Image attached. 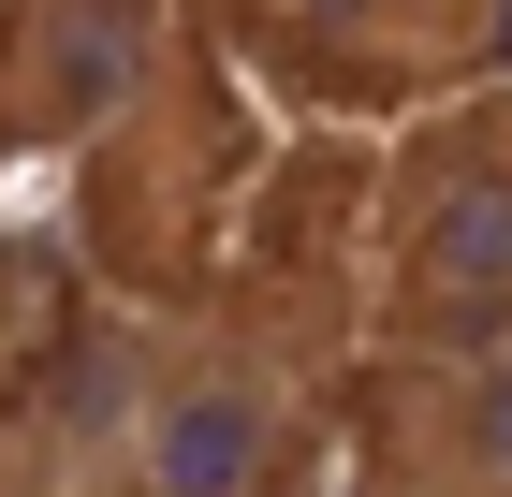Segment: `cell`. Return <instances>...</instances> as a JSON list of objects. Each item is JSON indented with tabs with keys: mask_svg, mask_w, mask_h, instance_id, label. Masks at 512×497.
Masks as SVG:
<instances>
[{
	"mask_svg": "<svg viewBox=\"0 0 512 497\" xmlns=\"http://www.w3.org/2000/svg\"><path fill=\"white\" fill-rule=\"evenodd\" d=\"M337 424H352L337 410V337L235 293V307H191V322H147L118 468L147 497H278Z\"/></svg>",
	"mask_w": 512,
	"mask_h": 497,
	"instance_id": "cell-1",
	"label": "cell"
},
{
	"mask_svg": "<svg viewBox=\"0 0 512 497\" xmlns=\"http://www.w3.org/2000/svg\"><path fill=\"white\" fill-rule=\"evenodd\" d=\"M0 337H15V322H0Z\"/></svg>",
	"mask_w": 512,
	"mask_h": 497,
	"instance_id": "cell-8",
	"label": "cell"
},
{
	"mask_svg": "<svg viewBox=\"0 0 512 497\" xmlns=\"http://www.w3.org/2000/svg\"><path fill=\"white\" fill-rule=\"evenodd\" d=\"M176 103L161 0H15L0 15V147H132Z\"/></svg>",
	"mask_w": 512,
	"mask_h": 497,
	"instance_id": "cell-3",
	"label": "cell"
},
{
	"mask_svg": "<svg viewBox=\"0 0 512 497\" xmlns=\"http://www.w3.org/2000/svg\"><path fill=\"white\" fill-rule=\"evenodd\" d=\"M278 497H395V468H381V439H366V424H337V439H322Z\"/></svg>",
	"mask_w": 512,
	"mask_h": 497,
	"instance_id": "cell-6",
	"label": "cell"
},
{
	"mask_svg": "<svg viewBox=\"0 0 512 497\" xmlns=\"http://www.w3.org/2000/svg\"><path fill=\"white\" fill-rule=\"evenodd\" d=\"M30 497H147L132 468H74V483H30Z\"/></svg>",
	"mask_w": 512,
	"mask_h": 497,
	"instance_id": "cell-7",
	"label": "cell"
},
{
	"mask_svg": "<svg viewBox=\"0 0 512 497\" xmlns=\"http://www.w3.org/2000/svg\"><path fill=\"white\" fill-rule=\"evenodd\" d=\"M220 15L264 44L278 74H308V88H366V103L469 74V44H483V0H220Z\"/></svg>",
	"mask_w": 512,
	"mask_h": 497,
	"instance_id": "cell-4",
	"label": "cell"
},
{
	"mask_svg": "<svg viewBox=\"0 0 512 497\" xmlns=\"http://www.w3.org/2000/svg\"><path fill=\"white\" fill-rule=\"evenodd\" d=\"M366 293H381L395 366L512 337V103H469V117L395 147L381 234H366Z\"/></svg>",
	"mask_w": 512,
	"mask_h": 497,
	"instance_id": "cell-2",
	"label": "cell"
},
{
	"mask_svg": "<svg viewBox=\"0 0 512 497\" xmlns=\"http://www.w3.org/2000/svg\"><path fill=\"white\" fill-rule=\"evenodd\" d=\"M352 424L381 439L395 497H512V337L439 351V366H381V395Z\"/></svg>",
	"mask_w": 512,
	"mask_h": 497,
	"instance_id": "cell-5",
	"label": "cell"
}]
</instances>
